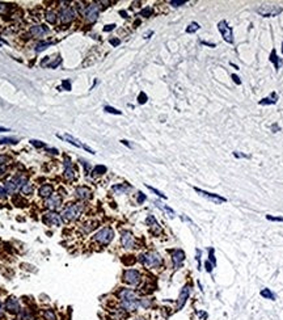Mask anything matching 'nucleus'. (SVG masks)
<instances>
[{
	"label": "nucleus",
	"instance_id": "f257e3e1",
	"mask_svg": "<svg viewBox=\"0 0 283 320\" xmlns=\"http://www.w3.org/2000/svg\"><path fill=\"white\" fill-rule=\"evenodd\" d=\"M139 261L147 268H158L161 265L163 260L158 252H147L139 256Z\"/></svg>",
	"mask_w": 283,
	"mask_h": 320
},
{
	"label": "nucleus",
	"instance_id": "f03ea898",
	"mask_svg": "<svg viewBox=\"0 0 283 320\" xmlns=\"http://www.w3.org/2000/svg\"><path fill=\"white\" fill-rule=\"evenodd\" d=\"M81 210H83V207H81L80 203H70V205L63 210L62 217H63V219L67 220V222L76 220V219L80 217Z\"/></svg>",
	"mask_w": 283,
	"mask_h": 320
},
{
	"label": "nucleus",
	"instance_id": "7ed1b4c3",
	"mask_svg": "<svg viewBox=\"0 0 283 320\" xmlns=\"http://www.w3.org/2000/svg\"><path fill=\"white\" fill-rule=\"evenodd\" d=\"M113 237H114V231H113V228H110V227H105V228L100 230V231L93 236V239H94V241L100 243L101 245H108L111 240H113Z\"/></svg>",
	"mask_w": 283,
	"mask_h": 320
},
{
	"label": "nucleus",
	"instance_id": "20e7f679",
	"mask_svg": "<svg viewBox=\"0 0 283 320\" xmlns=\"http://www.w3.org/2000/svg\"><path fill=\"white\" fill-rule=\"evenodd\" d=\"M257 12L264 17H274V16H278L279 13H282L283 8L282 7H278V5H273V4H264L261 7H258Z\"/></svg>",
	"mask_w": 283,
	"mask_h": 320
},
{
	"label": "nucleus",
	"instance_id": "39448f33",
	"mask_svg": "<svg viewBox=\"0 0 283 320\" xmlns=\"http://www.w3.org/2000/svg\"><path fill=\"white\" fill-rule=\"evenodd\" d=\"M123 281L126 284L132 285V286H138L142 281V276L140 273L135 269H129V270H125L123 273Z\"/></svg>",
	"mask_w": 283,
	"mask_h": 320
},
{
	"label": "nucleus",
	"instance_id": "423d86ee",
	"mask_svg": "<svg viewBox=\"0 0 283 320\" xmlns=\"http://www.w3.org/2000/svg\"><path fill=\"white\" fill-rule=\"evenodd\" d=\"M218 29H219V32L222 33L223 40H224L226 42H228V43H233V32H232V28L228 26L227 21L222 20L218 24Z\"/></svg>",
	"mask_w": 283,
	"mask_h": 320
},
{
	"label": "nucleus",
	"instance_id": "0eeeda50",
	"mask_svg": "<svg viewBox=\"0 0 283 320\" xmlns=\"http://www.w3.org/2000/svg\"><path fill=\"white\" fill-rule=\"evenodd\" d=\"M75 17H76V12L72 7H66V8H63L59 12V19H61L63 24H68V22H71Z\"/></svg>",
	"mask_w": 283,
	"mask_h": 320
},
{
	"label": "nucleus",
	"instance_id": "6e6552de",
	"mask_svg": "<svg viewBox=\"0 0 283 320\" xmlns=\"http://www.w3.org/2000/svg\"><path fill=\"white\" fill-rule=\"evenodd\" d=\"M43 222L46 225H54V226H61L62 225V217L55 211H47L43 215Z\"/></svg>",
	"mask_w": 283,
	"mask_h": 320
},
{
	"label": "nucleus",
	"instance_id": "1a4fd4ad",
	"mask_svg": "<svg viewBox=\"0 0 283 320\" xmlns=\"http://www.w3.org/2000/svg\"><path fill=\"white\" fill-rule=\"evenodd\" d=\"M84 14H85V17H87V20H88L89 22L96 21V20H97V17H99V5H97V4H91V5H88L87 8H85Z\"/></svg>",
	"mask_w": 283,
	"mask_h": 320
},
{
	"label": "nucleus",
	"instance_id": "9d476101",
	"mask_svg": "<svg viewBox=\"0 0 283 320\" xmlns=\"http://www.w3.org/2000/svg\"><path fill=\"white\" fill-rule=\"evenodd\" d=\"M195 192L199 193V194L202 196V197L212 201V202H215V203H223V202H226V198H223V197H220V196H218V194H215V193H208V192H205V190L199 189V188H195Z\"/></svg>",
	"mask_w": 283,
	"mask_h": 320
},
{
	"label": "nucleus",
	"instance_id": "9b49d317",
	"mask_svg": "<svg viewBox=\"0 0 283 320\" xmlns=\"http://www.w3.org/2000/svg\"><path fill=\"white\" fill-rule=\"evenodd\" d=\"M118 296H120L121 302H135L138 301V296L136 294L132 291V290L129 289H122L120 293H118Z\"/></svg>",
	"mask_w": 283,
	"mask_h": 320
},
{
	"label": "nucleus",
	"instance_id": "f8f14e48",
	"mask_svg": "<svg viewBox=\"0 0 283 320\" xmlns=\"http://www.w3.org/2000/svg\"><path fill=\"white\" fill-rule=\"evenodd\" d=\"M190 295V285H185L180 293V296H178V301H177V310H181L184 307V304L186 303Z\"/></svg>",
	"mask_w": 283,
	"mask_h": 320
},
{
	"label": "nucleus",
	"instance_id": "ddd939ff",
	"mask_svg": "<svg viewBox=\"0 0 283 320\" xmlns=\"http://www.w3.org/2000/svg\"><path fill=\"white\" fill-rule=\"evenodd\" d=\"M5 308L8 310V312H11V314H19L20 312L19 299H16L14 296H9V298L5 301Z\"/></svg>",
	"mask_w": 283,
	"mask_h": 320
},
{
	"label": "nucleus",
	"instance_id": "4468645a",
	"mask_svg": "<svg viewBox=\"0 0 283 320\" xmlns=\"http://www.w3.org/2000/svg\"><path fill=\"white\" fill-rule=\"evenodd\" d=\"M29 33H30V35L34 37V38H42V37H45L49 33V29L45 25H34L30 28Z\"/></svg>",
	"mask_w": 283,
	"mask_h": 320
},
{
	"label": "nucleus",
	"instance_id": "2eb2a0df",
	"mask_svg": "<svg viewBox=\"0 0 283 320\" xmlns=\"http://www.w3.org/2000/svg\"><path fill=\"white\" fill-rule=\"evenodd\" d=\"M121 243H122V245L125 248H134V245H135V239H134L131 232L125 231V232H122V236H121Z\"/></svg>",
	"mask_w": 283,
	"mask_h": 320
},
{
	"label": "nucleus",
	"instance_id": "dca6fc26",
	"mask_svg": "<svg viewBox=\"0 0 283 320\" xmlns=\"http://www.w3.org/2000/svg\"><path fill=\"white\" fill-rule=\"evenodd\" d=\"M61 205H62V198H61V196H58V194L50 196L49 199L46 201V207H47V209H50V210H55Z\"/></svg>",
	"mask_w": 283,
	"mask_h": 320
},
{
	"label": "nucleus",
	"instance_id": "f3484780",
	"mask_svg": "<svg viewBox=\"0 0 283 320\" xmlns=\"http://www.w3.org/2000/svg\"><path fill=\"white\" fill-rule=\"evenodd\" d=\"M64 167H66L64 168V177H66V180H68V181L73 180V178H75V171H73L72 164H71V161H70L68 158H66Z\"/></svg>",
	"mask_w": 283,
	"mask_h": 320
},
{
	"label": "nucleus",
	"instance_id": "a211bd4d",
	"mask_svg": "<svg viewBox=\"0 0 283 320\" xmlns=\"http://www.w3.org/2000/svg\"><path fill=\"white\" fill-rule=\"evenodd\" d=\"M172 260H173L174 268H178V266L182 264L184 260H185L184 251H181V249H174V251H172Z\"/></svg>",
	"mask_w": 283,
	"mask_h": 320
},
{
	"label": "nucleus",
	"instance_id": "6ab92c4d",
	"mask_svg": "<svg viewBox=\"0 0 283 320\" xmlns=\"http://www.w3.org/2000/svg\"><path fill=\"white\" fill-rule=\"evenodd\" d=\"M76 196L81 201H85V199H89L92 197V192L87 187H79V188H76Z\"/></svg>",
	"mask_w": 283,
	"mask_h": 320
},
{
	"label": "nucleus",
	"instance_id": "aec40b11",
	"mask_svg": "<svg viewBox=\"0 0 283 320\" xmlns=\"http://www.w3.org/2000/svg\"><path fill=\"white\" fill-rule=\"evenodd\" d=\"M38 194L42 198H49L50 196H53V187H51V185H47V184L42 185V187L40 188V190H38Z\"/></svg>",
	"mask_w": 283,
	"mask_h": 320
},
{
	"label": "nucleus",
	"instance_id": "412c9836",
	"mask_svg": "<svg viewBox=\"0 0 283 320\" xmlns=\"http://www.w3.org/2000/svg\"><path fill=\"white\" fill-rule=\"evenodd\" d=\"M277 101H278V95H277V92H271L269 97L262 99L258 104H259V105H273V104H275Z\"/></svg>",
	"mask_w": 283,
	"mask_h": 320
},
{
	"label": "nucleus",
	"instance_id": "4be33fe9",
	"mask_svg": "<svg viewBox=\"0 0 283 320\" xmlns=\"http://www.w3.org/2000/svg\"><path fill=\"white\" fill-rule=\"evenodd\" d=\"M269 59H270V62H271V63H274L275 70L278 71V70L280 68V66H282L283 61H282V59L277 55V51H275V49H274V50H271V53H270V58H269Z\"/></svg>",
	"mask_w": 283,
	"mask_h": 320
},
{
	"label": "nucleus",
	"instance_id": "5701e85b",
	"mask_svg": "<svg viewBox=\"0 0 283 320\" xmlns=\"http://www.w3.org/2000/svg\"><path fill=\"white\" fill-rule=\"evenodd\" d=\"M129 190H131V187L127 184H118V185H114L113 187V192L117 193V194H125V193H127Z\"/></svg>",
	"mask_w": 283,
	"mask_h": 320
},
{
	"label": "nucleus",
	"instance_id": "b1692460",
	"mask_svg": "<svg viewBox=\"0 0 283 320\" xmlns=\"http://www.w3.org/2000/svg\"><path fill=\"white\" fill-rule=\"evenodd\" d=\"M4 189L7 190V193H9V194H13V193H16V192L19 190L17 187H16V184L13 182V180L7 181L5 185H4Z\"/></svg>",
	"mask_w": 283,
	"mask_h": 320
},
{
	"label": "nucleus",
	"instance_id": "393cba45",
	"mask_svg": "<svg viewBox=\"0 0 283 320\" xmlns=\"http://www.w3.org/2000/svg\"><path fill=\"white\" fill-rule=\"evenodd\" d=\"M261 296H264L265 299H270V301H274V299H275V294L271 291L270 289H264V290H261Z\"/></svg>",
	"mask_w": 283,
	"mask_h": 320
},
{
	"label": "nucleus",
	"instance_id": "a878e982",
	"mask_svg": "<svg viewBox=\"0 0 283 320\" xmlns=\"http://www.w3.org/2000/svg\"><path fill=\"white\" fill-rule=\"evenodd\" d=\"M45 19H46V21L50 22V24H55L56 22V14L53 11H47L46 14H45Z\"/></svg>",
	"mask_w": 283,
	"mask_h": 320
},
{
	"label": "nucleus",
	"instance_id": "bb28decb",
	"mask_svg": "<svg viewBox=\"0 0 283 320\" xmlns=\"http://www.w3.org/2000/svg\"><path fill=\"white\" fill-rule=\"evenodd\" d=\"M64 139L67 140V142L68 143H71V144H73V146H76V147H81V148H84V144H81L80 142L77 139H75L73 137H71V135H68V134H67V135H64Z\"/></svg>",
	"mask_w": 283,
	"mask_h": 320
},
{
	"label": "nucleus",
	"instance_id": "cd10ccee",
	"mask_svg": "<svg viewBox=\"0 0 283 320\" xmlns=\"http://www.w3.org/2000/svg\"><path fill=\"white\" fill-rule=\"evenodd\" d=\"M146 223H147L148 226L153 227V228H159V223L156 222V219H155L153 215H148V218L146 219Z\"/></svg>",
	"mask_w": 283,
	"mask_h": 320
},
{
	"label": "nucleus",
	"instance_id": "c85d7f7f",
	"mask_svg": "<svg viewBox=\"0 0 283 320\" xmlns=\"http://www.w3.org/2000/svg\"><path fill=\"white\" fill-rule=\"evenodd\" d=\"M156 206H158V207H160V209H163L164 211H167V213H168V214H169V215H170V217H172V218L174 217V211H173L172 209H170V207H168V206H165V205H163L161 202H156Z\"/></svg>",
	"mask_w": 283,
	"mask_h": 320
},
{
	"label": "nucleus",
	"instance_id": "c756f323",
	"mask_svg": "<svg viewBox=\"0 0 283 320\" xmlns=\"http://www.w3.org/2000/svg\"><path fill=\"white\" fill-rule=\"evenodd\" d=\"M199 28H200V26H199L198 22H191V24H190L188 28H186V33H195Z\"/></svg>",
	"mask_w": 283,
	"mask_h": 320
},
{
	"label": "nucleus",
	"instance_id": "7c9ffc66",
	"mask_svg": "<svg viewBox=\"0 0 283 320\" xmlns=\"http://www.w3.org/2000/svg\"><path fill=\"white\" fill-rule=\"evenodd\" d=\"M21 192L24 193V194H26V196H28V194H32V193H33V185L29 184V182H26L24 187L21 188Z\"/></svg>",
	"mask_w": 283,
	"mask_h": 320
},
{
	"label": "nucleus",
	"instance_id": "2f4dec72",
	"mask_svg": "<svg viewBox=\"0 0 283 320\" xmlns=\"http://www.w3.org/2000/svg\"><path fill=\"white\" fill-rule=\"evenodd\" d=\"M50 42H40L38 45L35 46V51L37 53H41V51H43V50H46L49 46H50Z\"/></svg>",
	"mask_w": 283,
	"mask_h": 320
},
{
	"label": "nucleus",
	"instance_id": "473e14b6",
	"mask_svg": "<svg viewBox=\"0 0 283 320\" xmlns=\"http://www.w3.org/2000/svg\"><path fill=\"white\" fill-rule=\"evenodd\" d=\"M43 316H45V319H46V320H55L56 319L53 310H45Z\"/></svg>",
	"mask_w": 283,
	"mask_h": 320
},
{
	"label": "nucleus",
	"instance_id": "72a5a7b5",
	"mask_svg": "<svg viewBox=\"0 0 283 320\" xmlns=\"http://www.w3.org/2000/svg\"><path fill=\"white\" fill-rule=\"evenodd\" d=\"M106 172V167L105 165H96L93 168V173L94 175H104Z\"/></svg>",
	"mask_w": 283,
	"mask_h": 320
},
{
	"label": "nucleus",
	"instance_id": "f704fd0d",
	"mask_svg": "<svg viewBox=\"0 0 283 320\" xmlns=\"http://www.w3.org/2000/svg\"><path fill=\"white\" fill-rule=\"evenodd\" d=\"M9 12V7H8V4H5V3H2L0 2V14H7Z\"/></svg>",
	"mask_w": 283,
	"mask_h": 320
},
{
	"label": "nucleus",
	"instance_id": "c9c22d12",
	"mask_svg": "<svg viewBox=\"0 0 283 320\" xmlns=\"http://www.w3.org/2000/svg\"><path fill=\"white\" fill-rule=\"evenodd\" d=\"M126 257H127V258H125V257H123V260H122L123 264H126V265H132L136 261V258L134 257V256H126Z\"/></svg>",
	"mask_w": 283,
	"mask_h": 320
},
{
	"label": "nucleus",
	"instance_id": "e433bc0d",
	"mask_svg": "<svg viewBox=\"0 0 283 320\" xmlns=\"http://www.w3.org/2000/svg\"><path fill=\"white\" fill-rule=\"evenodd\" d=\"M105 109V111H108V113H113V114H122V111L121 110H118V109H115V108H111V106H105L104 108Z\"/></svg>",
	"mask_w": 283,
	"mask_h": 320
},
{
	"label": "nucleus",
	"instance_id": "4c0bfd02",
	"mask_svg": "<svg viewBox=\"0 0 283 320\" xmlns=\"http://www.w3.org/2000/svg\"><path fill=\"white\" fill-rule=\"evenodd\" d=\"M22 316H24L26 320H34V316L32 315V312L29 310H24L22 311Z\"/></svg>",
	"mask_w": 283,
	"mask_h": 320
},
{
	"label": "nucleus",
	"instance_id": "58836bf2",
	"mask_svg": "<svg viewBox=\"0 0 283 320\" xmlns=\"http://www.w3.org/2000/svg\"><path fill=\"white\" fill-rule=\"evenodd\" d=\"M151 303H152V301L151 299H140V302H139V304L140 306H143L144 308H148L151 306Z\"/></svg>",
	"mask_w": 283,
	"mask_h": 320
},
{
	"label": "nucleus",
	"instance_id": "ea45409f",
	"mask_svg": "<svg viewBox=\"0 0 283 320\" xmlns=\"http://www.w3.org/2000/svg\"><path fill=\"white\" fill-rule=\"evenodd\" d=\"M138 101H139V104H146L147 102V95L144 92H140L139 97H138Z\"/></svg>",
	"mask_w": 283,
	"mask_h": 320
},
{
	"label": "nucleus",
	"instance_id": "a19ab883",
	"mask_svg": "<svg viewBox=\"0 0 283 320\" xmlns=\"http://www.w3.org/2000/svg\"><path fill=\"white\" fill-rule=\"evenodd\" d=\"M140 14H142V16H144V17H150L151 14H152V9H151V8H148V7H147V8H144L143 11L140 12Z\"/></svg>",
	"mask_w": 283,
	"mask_h": 320
},
{
	"label": "nucleus",
	"instance_id": "79ce46f5",
	"mask_svg": "<svg viewBox=\"0 0 283 320\" xmlns=\"http://www.w3.org/2000/svg\"><path fill=\"white\" fill-rule=\"evenodd\" d=\"M147 188H148V189H150V190H152V192L155 193V194H158L159 197H161V198H167V196H165V194H163V193H161L160 190H158V189H155V188H152V187H148V185H147Z\"/></svg>",
	"mask_w": 283,
	"mask_h": 320
},
{
	"label": "nucleus",
	"instance_id": "37998d69",
	"mask_svg": "<svg viewBox=\"0 0 283 320\" xmlns=\"http://www.w3.org/2000/svg\"><path fill=\"white\" fill-rule=\"evenodd\" d=\"M266 218L271 222H283V217H273V215H266Z\"/></svg>",
	"mask_w": 283,
	"mask_h": 320
},
{
	"label": "nucleus",
	"instance_id": "c03bdc74",
	"mask_svg": "<svg viewBox=\"0 0 283 320\" xmlns=\"http://www.w3.org/2000/svg\"><path fill=\"white\" fill-rule=\"evenodd\" d=\"M185 3H186V0H172V2H170V5H173V7H180V5L185 4Z\"/></svg>",
	"mask_w": 283,
	"mask_h": 320
},
{
	"label": "nucleus",
	"instance_id": "a18cd8bd",
	"mask_svg": "<svg viewBox=\"0 0 283 320\" xmlns=\"http://www.w3.org/2000/svg\"><path fill=\"white\" fill-rule=\"evenodd\" d=\"M3 143H16V139H12V138H3V139H0V144H3Z\"/></svg>",
	"mask_w": 283,
	"mask_h": 320
},
{
	"label": "nucleus",
	"instance_id": "49530a36",
	"mask_svg": "<svg viewBox=\"0 0 283 320\" xmlns=\"http://www.w3.org/2000/svg\"><path fill=\"white\" fill-rule=\"evenodd\" d=\"M8 156H5V155H0V165H3V164H5V163H8Z\"/></svg>",
	"mask_w": 283,
	"mask_h": 320
},
{
	"label": "nucleus",
	"instance_id": "de8ad7c7",
	"mask_svg": "<svg viewBox=\"0 0 283 320\" xmlns=\"http://www.w3.org/2000/svg\"><path fill=\"white\" fill-rule=\"evenodd\" d=\"M114 28H115V24H109V25H105V28H104V32H111Z\"/></svg>",
	"mask_w": 283,
	"mask_h": 320
},
{
	"label": "nucleus",
	"instance_id": "09e8293b",
	"mask_svg": "<svg viewBox=\"0 0 283 320\" xmlns=\"http://www.w3.org/2000/svg\"><path fill=\"white\" fill-rule=\"evenodd\" d=\"M109 42H110V45H113V46H118V45L121 43V41L118 40V38H110Z\"/></svg>",
	"mask_w": 283,
	"mask_h": 320
},
{
	"label": "nucleus",
	"instance_id": "8fccbe9b",
	"mask_svg": "<svg viewBox=\"0 0 283 320\" xmlns=\"http://www.w3.org/2000/svg\"><path fill=\"white\" fill-rule=\"evenodd\" d=\"M62 85L64 87V89H67V91H71V83L68 80H64L63 83H62Z\"/></svg>",
	"mask_w": 283,
	"mask_h": 320
},
{
	"label": "nucleus",
	"instance_id": "3c124183",
	"mask_svg": "<svg viewBox=\"0 0 283 320\" xmlns=\"http://www.w3.org/2000/svg\"><path fill=\"white\" fill-rule=\"evenodd\" d=\"M30 143H32L33 146H35V147H45V143L38 142V140H30Z\"/></svg>",
	"mask_w": 283,
	"mask_h": 320
},
{
	"label": "nucleus",
	"instance_id": "603ef678",
	"mask_svg": "<svg viewBox=\"0 0 283 320\" xmlns=\"http://www.w3.org/2000/svg\"><path fill=\"white\" fill-rule=\"evenodd\" d=\"M233 155L236 156V158H245V159H249V156H248V155H245V154H239V151H235V152H233Z\"/></svg>",
	"mask_w": 283,
	"mask_h": 320
},
{
	"label": "nucleus",
	"instance_id": "864d4df0",
	"mask_svg": "<svg viewBox=\"0 0 283 320\" xmlns=\"http://www.w3.org/2000/svg\"><path fill=\"white\" fill-rule=\"evenodd\" d=\"M146 201V196L143 193H139V197H138V203H143Z\"/></svg>",
	"mask_w": 283,
	"mask_h": 320
},
{
	"label": "nucleus",
	"instance_id": "5fc2aeb1",
	"mask_svg": "<svg viewBox=\"0 0 283 320\" xmlns=\"http://www.w3.org/2000/svg\"><path fill=\"white\" fill-rule=\"evenodd\" d=\"M7 194H8V193H7V190H5L3 187H0V198H5Z\"/></svg>",
	"mask_w": 283,
	"mask_h": 320
},
{
	"label": "nucleus",
	"instance_id": "6e6d98bb",
	"mask_svg": "<svg viewBox=\"0 0 283 320\" xmlns=\"http://www.w3.org/2000/svg\"><path fill=\"white\" fill-rule=\"evenodd\" d=\"M232 79H233V81H235V83H236L237 85H240V84H241V80H240V78H239V76L236 75V73H233V75H232Z\"/></svg>",
	"mask_w": 283,
	"mask_h": 320
},
{
	"label": "nucleus",
	"instance_id": "4d7b16f0",
	"mask_svg": "<svg viewBox=\"0 0 283 320\" xmlns=\"http://www.w3.org/2000/svg\"><path fill=\"white\" fill-rule=\"evenodd\" d=\"M210 260L212 261V265L215 266V264H216V261H215V257H214V249H212V248L210 249Z\"/></svg>",
	"mask_w": 283,
	"mask_h": 320
},
{
	"label": "nucleus",
	"instance_id": "13d9d810",
	"mask_svg": "<svg viewBox=\"0 0 283 320\" xmlns=\"http://www.w3.org/2000/svg\"><path fill=\"white\" fill-rule=\"evenodd\" d=\"M205 266H206V270L207 272H211L212 270V264H210V261H206V264H205Z\"/></svg>",
	"mask_w": 283,
	"mask_h": 320
},
{
	"label": "nucleus",
	"instance_id": "bf43d9fd",
	"mask_svg": "<svg viewBox=\"0 0 283 320\" xmlns=\"http://www.w3.org/2000/svg\"><path fill=\"white\" fill-rule=\"evenodd\" d=\"M3 316H4V306L0 303V317H3Z\"/></svg>",
	"mask_w": 283,
	"mask_h": 320
},
{
	"label": "nucleus",
	"instance_id": "052dcab7",
	"mask_svg": "<svg viewBox=\"0 0 283 320\" xmlns=\"http://www.w3.org/2000/svg\"><path fill=\"white\" fill-rule=\"evenodd\" d=\"M271 129H273V131L275 133L277 130H279V126H278V125H273V126H271Z\"/></svg>",
	"mask_w": 283,
	"mask_h": 320
},
{
	"label": "nucleus",
	"instance_id": "680f3d73",
	"mask_svg": "<svg viewBox=\"0 0 283 320\" xmlns=\"http://www.w3.org/2000/svg\"><path fill=\"white\" fill-rule=\"evenodd\" d=\"M3 131H8V129H4V127H0V133H3Z\"/></svg>",
	"mask_w": 283,
	"mask_h": 320
},
{
	"label": "nucleus",
	"instance_id": "e2e57ef3",
	"mask_svg": "<svg viewBox=\"0 0 283 320\" xmlns=\"http://www.w3.org/2000/svg\"><path fill=\"white\" fill-rule=\"evenodd\" d=\"M282 51H283V43H282Z\"/></svg>",
	"mask_w": 283,
	"mask_h": 320
}]
</instances>
